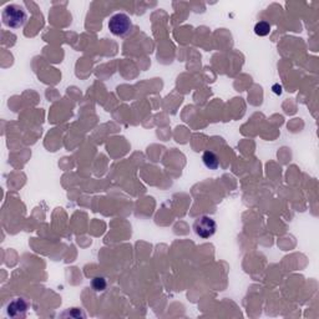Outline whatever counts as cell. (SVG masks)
<instances>
[{"label":"cell","instance_id":"obj_1","mask_svg":"<svg viewBox=\"0 0 319 319\" xmlns=\"http://www.w3.org/2000/svg\"><path fill=\"white\" fill-rule=\"evenodd\" d=\"M3 23L10 29H20L25 25L28 20V13L25 8L19 4H9L4 8L2 13Z\"/></svg>","mask_w":319,"mask_h":319},{"label":"cell","instance_id":"obj_2","mask_svg":"<svg viewBox=\"0 0 319 319\" xmlns=\"http://www.w3.org/2000/svg\"><path fill=\"white\" fill-rule=\"evenodd\" d=\"M133 25L131 18L125 13H116L109 20V30L115 37L124 38L129 35Z\"/></svg>","mask_w":319,"mask_h":319},{"label":"cell","instance_id":"obj_3","mask_svg":"<svg viewBox=\"0 0 319 319\" xmlns=\"http://www.w3.org/2000/svg\"><path fill=\"white\" fill-rule=\"evenodd\" d=\"M193 231L196 236L202 239H208L212 236H215L217 231L216 221L209 216H201L193 223Z\"/></svg>","mask_w":319,"mask_h":319},{"label":"cell","instance_id":"obj_4","mask_svg":"<svg viewBox=\"0 0 319 319\" xmlns=\"http://www.w3.org/2000/svg\"><path fill=\"white\" fill-rule=\"evenodd\" d=\"M30 308L29 302L24 298H14L7 305V315L10 318H25Z\"/></svg>","mask_w":319,"mask_h":319},{"label":"cell","instance_id":"obj_5","mask_svg":"<svg viewBox=\"0 0 319 319\" xmlns=\"http://www.w3.org/2000/svg\"><path fill=\"white\" fill-rule=\"evenodd\" d=\"M203 165L209 170H217L220 167V160L214 151H204L202 155Z\"/></svg>","mask_w":319,"mask_h":319},{"label":"cell","instance_id":"obj_6","mask_svg":"<svg viewBox=\"0 0 319 319\" xmlns=\"http://www.w3.org/2000/svg\"><path fill=\"white\" fill-rule=\"evenodd\" d=\"M269 31H271V25H269L268 21H258L255 25V32L258 37H267Z\"/></svg>","mask_w":319,"mask_h":319},{"label":"cell","instance_id":"obj_7","mask_svg":"<svg viewBox=\"0 0 319 319\" xmlns=\"http://www.w3.org/2000/svg\"><path fill=\"white\" fill-rule=\"evenodd\" d=\"M106 286H108V283H106L105 278H102V277H95L91 282V287L94 288L95 292L105 291Z\"/></svg>","mask_w":319,"mask_h":319},{"label":"cell","instance_id":"obj_8","mask_svg":"<svg viewBox=\"0 0 319 319\" xmlns=\"http://www.w3.org/2000/svg\"><path fill=\"white\" fill-rule=\"evenodd\" d=\"M273 91L276 92L277 95H280V94H282V86L274 85V86H273Z\"/></svg>","mask_w":319,"mask_h":319}]
</instances>
